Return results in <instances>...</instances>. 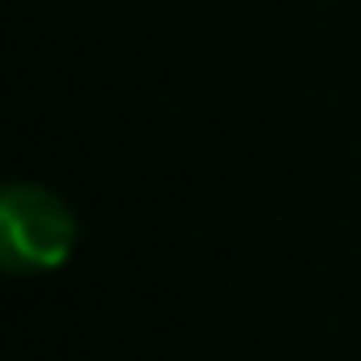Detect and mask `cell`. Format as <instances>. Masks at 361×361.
<instances>
[{
	"instance_id": "6da1fadb",
	"label": "cell",
	"mask_w": 361,
	"mask_h": 361,
	"mask_svg": "<svg viewBox=\"0 0 361 361\" xmlns=\"http://www.w3.org/2000/svg\"><path fill=\"white\" fill-rule=\"evenodd\" d=\"M0 238H5V264L13 272H39L68 259L77 243V221L60 196L35 183H13L0 200Z\"/></svg>"
}]
</instances>
